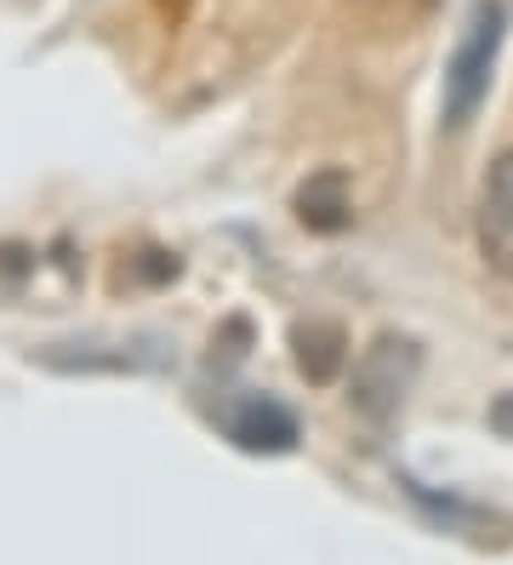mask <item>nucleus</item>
<instances>
[{"label":"nucleus","instance_id":"423d86ee","mask_svg":"<svg viewBox=\"0 0 513 565\" xmlns=\"http://www.w3.org/2000/svg\"><path fill=\"white\" fill-rule=\"evenodd\" d=\"M297 217L314 228V235H336V228H349L354 223L349 178H342V172H314L297 189Z\"/></svg>","mask_w":513,"mask_h":565},{"label":"nucleus","instance_id":"0eeeda50","mask_svg":"<svg viewBox=\"0 0 513 565\" xmlns=\"http://www.w3.org/2000/svg\"><path fill=\"white\" fill-rule=\"evenodd\" d=\"M491 428L502 440H513V394H496V401H491Z\"/></svg>","mask_w":513,"mask_h":565},{"label":"nucleus","instance_id":"20e7f679","mask_svg":"<svg viewBox=\"0 0 513 565\" xmlns=\"http://www.w3.org/2000/svg\"><path fill=\"white\" fill-rule=\"evenodd\" d=\"M223 428H228V440L239 451H268V457H280L297 446V417L274 401V394H239V401L223 412Z\"/></svg>","mask_w":513,"mask_h":565},{"label":"nucleus","instance_id":"f257e3e1","mask_svg":"<svg viewBox=\"0 0 513 565\" xmlns=\"http://www.w3.org/2000/svg\"><path fill=\"white\" fill-rule=\"evenodd\" d=\"M502 35H507V7L502 0H473V12L462 23V41L445 63V131H468L479 120L491 97V75H496V57H502Z\"/></svg>","mask_w":513,"mask_h":565},{"label":"nucleus","instance_id":"f03ea898","mask_svg":"<svg viewBox=\"0 0 513 565\" xmlns=\"http://www.w3.org/2000/svg\"><path fill=\"white\" fill-rule=\"evenodd\" d=\"M423 377V349L417 338H405V331H383V338H371L354 360V377H349V401L360 417L371 423H388L405 401L410 388Z\"/></svg>","mask_w":513,"mask_h":565},{"label":"nucleus","instance_id":"7ed1b4c3","mask_svg":"<svg viewBox=\"0 0 513 565\" xmlns=\"http://www.w3.org/2000/svg\"><path fill=\"white\" fill-rule=\"evenodd\" d=\"M473 241H479V257H485L502 280H513V149H502L491 160L485 183H479Z\"/></svg>","mask_w":513,"mask_h":565},{"label":"nucleus","instance_id":"39448f33","mask_svg":"<svg viewBox=\"0 0 513 565\" xmlns=\"http://www.w3.org/2000/svg\"><path fill=\"white\" fill-rule=\"evenodd\" d=\"M291 349H297V372L308 383H336L342 377V365H349V338H342V326L336 320H308L291 331Z\"/></svg>","mask_w":513,"mask_h":565}]
</instances>
